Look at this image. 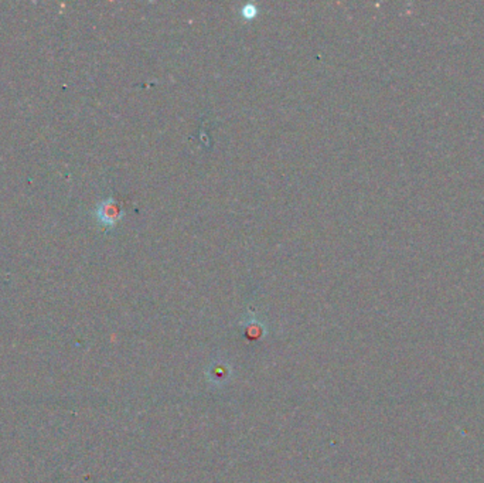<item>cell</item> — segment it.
Listing matches in <instances>:
<instances>
[{"label":"cell","mask_w":484,"mask_h":483,"mask_svg":"<svg viewBox=\"0 0 484 483\" xmlns=\"http://www.w3.org/2000/svg\"><path fill=\"white\" fill-rule=\"evenodd\" d=\"M255 15H257V6H254V5H247V6L242 8V16H244V17L251 19V17H254Z\"/></svg>","instance_id":"2"},{"label":"cell","mask_w":484,"mask_h":483,"mask_svg":"<svg viewBox=\"0 0 484 483\" xmlns=\"http://www.w3.org/2000/svg\"><path fill=\"white\" fill-rule=\"evenodd\" d=\"M95 217H96L99 224L111 228L122 219L121 207H119V204L114 198L103 200V201H101L96 205Z\"/></svg>","instance_id":"1"}]
</instances>
